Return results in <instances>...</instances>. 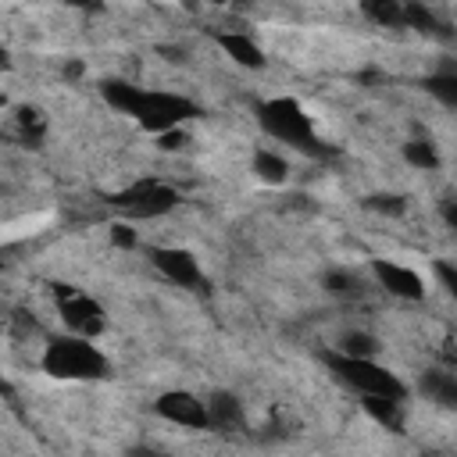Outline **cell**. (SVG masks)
Here are the masks:
<instances>
[{"label": "cell", "mask_w": 457, "mask_h": 457, "mask_svg": "<svg viewBox=\"0 0 457 457\" xmlns=\"http://www.w3.org/2000/svg\"><path fill=\"white\" fill-rule=\"evenodd\" d=\"M100 93H104V100L114 111L136 118L154 136L157 132H168V129H179V125H186L189 118L200 114V107L189 96L161 93V89H143V86H132L125 79H104L100 82Z\"/></svg>", "instance_id": "obj_1"}, {"label": "cell", "mask_w": 457, "mask_h": 457, "mask_svg": "<svg viewBox=\"0 0 457 457\" xmlns=\"http://www.w3.org/2000/svg\"><path fill=\"white\" fill-rule=\"evenodd\" d=\"M257 121L261 129L278 139V143H289L303 154H318V157H328L332 146H325L318 136H314V125H311V114L293 100V96H271V100H261L257 104Z\"/></svg>", "instance_id": "obj_2"}, {"label": "cell", "mask_w": 457, "mask_h": 457, "mask_svg": "<svg viewBox=\"0 0 457 457\" xmlns=\"http://www.w3.org/2000/svg\"><path fill=\"white\" fill-rule=\"evenodd\" d=\"M43 371L54 378H75V382H96L107 378L111 364L107 357L96 350V343L89 336H57L46 343L43 350Z\"/></svg>", "instance_id": "obj_3"}, {"label": "cell", "mask_w": 457, "mask_h": 457, "mask_svg": "<svg viewBox=\"0 0 457 457\" xmlns=\"http://www.w3.org/2000/svg\"><path fill=\"white\" fill-rule=\"evenodd\" d=\"M321 361L343 386H350L361 396H396V400L407 396V386L389 368H382L375 357H350V353L328 350L321 353Z\"/></svg>", "instance_id": "obj_4"}, {"label": "cell", "mask_w": 457, "mask_h": 457, "mask_svg": "<svg viewBox=\"0 0 457 457\" xmlns=\"http://www.w3.org/2000/svg\"><path fill=\"white\" fill-rule=\"evenodd\" d=\"M111 204L132 218H161L179 204V193L164 182H136L111 196Z\"/></svg>", "instance_id": "obj_5"}, {"label": "cell", "mask_w": 457, "mask_h": 457, "mask_svg": "<svg viewBox=\"0 0 457 457\" xmlns=\"http://www.w3.org/2000/svg\"><path fill=\"white\" fill-rule=\"evenodd\" d=\"M57 293V311H61V321L75 332V336H100L107 328V318H104V307L86 296V293H71L68 286L54 289Z\"/></svg>", "instance_id": "obj_6"}, {"label": "cell", "mask_w": 457, "mask_h": 457, "mask_svg": "<svg viewBox=\"0 0 457 457\" xmlns=\"http://www.w3.org/2000/svg\"><path fill=\"white\" fill-rule=\"evenodd\" d=\"M150 261H154V268H157L164 278H171V282L182 286V289H200V286H204V268H200V261H196L189 250H182V246H154V250H150Z\"/></svg>", "instance_id": "obj_7"}, {"label": "cell", "mask_w": 457, "mask_h": 457, "mask_svg": "<svg viewBox=\"0 0 457 457\" xmlns=\"http://www.w3.org/2000/svg\"><path fill=\"white\" fill-rule=\"evenodd\" d=\"M154 411L171 421V425H182V428H211L207 425V403L200 396H193L189 389H168L154 400Z\"/></svg>", "instance_id": "obj_8"}, {"label": "cell", "mask_w": 457, "mask_h": 457, "mask_svg": "<svg viewBox=\"0 0 457 457\" xmlns=\"http://www.w3.org/2000/svg\"><path fill=\"white\" fill-rule=\"evenodd\" d=\"M371 271L378 278V286L389 293V296H400V300H421L425 296V282L414 268L400 264V261H386V257H375L371 261Z\"/></svg>", "instance_id": "obj_9"}, {"label": "cell", "mask_w": 457, "mask_h": 457, "mask_svg": "<svg viewBox=\"0 0 457 457\" xmlns=\"http://www.w3.org/2000/svg\"><path fill=\"white\" fill-rule=\"evenodd\" d=\"M218 46L239 64V68H264V50L246 32H218Z\"/></svg>", "instance_id": "obj_10"}, {"label": "cell", "mask_w": 457, "mask_h": 457, "mask_svg": "<svg viewBox=\"0 0 457 457\" xmlns=\"http://www.w3.org/2000/svg\"><path fill=\"white\" fill-rule=\"evenodd\" d=\"M204 403H207V425L211 428H239L243 425V407H239V400L232 393L218 389Z\"/></svg>", "instance_id": "obj_11"}, {"label": "cell", "mask_w": 457, "mask_h": 457, "mask_svg": "<svg viewBox=\"0 0 457 457\" xmlns=\"http://www.w3.org/2000/svg\"><path fill=\"white\" fill-rule=\"evenodd\" d=\"M418 389L428 400H436L439 407H457V378L450 371H425L421 382H418Z\"/></svg>", "instance_id": "obj_12"}, {"label": "cell", "mask_w": 457, "mask_h": 457, "mask_svg": "<svg viewBox=\"0 0 457 457\" xmlns=\"http://www.w3.org/2000/svg\"><path fill=\"white\" fill-rule=\"evenodd\" d=\"M400 403H403V400H396V396H361L364 414L375 418V421L386 425V428H396V425L403 421V407H400Z\"/></svg>", "instance_id": "obj_13"}, {"label": "cell", "mask_w": 457, "mask_h": 457, "mask_svg": "<svg viewBox=\"0 0 457 457\" xmlns=\"http://www.w3.org/2000/svg\"><path fill=\"white\" fill-rule=\"evenodd\" d=\"M253 175H257L261 182H268V186H278V182H286L289 164H286V157H278V154H271V150H257V154H253Z\"/></svg>", "instance_id": "obj_14"}, {"label": "cell", "mask_w": 457, "mask_h": 457, "mask_svg": "<svg viewBox=\"0 0 457 457\" xmlns=\"http://www.w3.org/2000/svg\"><path fill=\"white\" fill-rule=\"evenodd\" d=\"M400 25L403 29H418V32H443L436 14L428 7H421L418 0H403V11H400Z\"/></svg>", "instance_id": "obj_15"}, {"label": "cell", "mask_w": 457, "mask_h": 457, "mask_svg": "<svg viewBox=\"0 0 457 457\" xmlns=\"http://www.w3.org/2000/svg\"><path fill=\"white\" fill-rule=\"evenodd\" d=\"M403 161L414 164V168H421V171H436V168H439V154H436V146H432L428 139H411V143H403Z\"/></svg>", "instance_id": "obj_16"}, {"label": "cell", "mask_w": 457, "mask_h": 457, "mask_svg": "<svg viewBox=\"0 0 457 457\" xmlns=\"http://www.w3.org/2000/svg\"><path fill=\"white\" fill-rule=\"evenodd\" d=\"M364 18H371L375 25H400V11L403 0H361Z\"/></svg>", "instance_id": "obj_17"}, {"label": "cell", "mask_w": 457, "mask_h": 457, "mask_svg": "<svg viewBox=\"0 0 457 457\" xmlns=\"http://www.w3.org/2000/svg\"><path fill=\"white\" fill-rule=\"evenodd\" d=\"M425 89L443 104V107H457V75L453 71H436L425 79Z\"/></svg>", "instance_id": "obj_18"}, {"label": "cell", "mask_w": 457, "mask_h": 457, "mask_svg": "<svg viewBox=\"0 0 457 457\" xmlns=\"http://www.w3.org/2000/svg\"><path fill=\"white\" fill-rule=\"evenodd\" d=\"M375 350H378V343L368 332H346L339 339V353H350V357H375Z\"/></svg>", "instance_id": "obj_19"}, {"label": "cell", "mask_w": 457, "mask_h": 457, "mask_svg": "<svg viewBox=\"0 0 457 457\" xmlns=\"http://www.w3.org/2000/svg\"><path fill=\"white\" fill-rule=\"evenodd\" d=\"M364 207H368V211H378V214H393V218H396V214H403V207H407V204H403V196L375 193V196H368V200H364Z\"/></svg>", "instance_id": "obj_20"}, {"label": "cell", "mask_w": 457, "mask_h": 457, "mask_svg": "<svg viewBox=\"0 0 457 457\" xmlns=\"http://www.w3.org/2000/svg\"><path fill=\"white\" fill-rule=\"evenodd\" d=\"M325 289L328 293H357V278L350 275V271H343V268H332V271H325Z\"/></svg>", "instance_id": "obj_21"}, {"label": "cell", "mask_w": 457, "mask_h": 457, "mask_svg": "<svg viewBox=\"0 0 457 457\" xmlns=\"http://www.w3.org/2000/svg\"><path fill=\"white\" fill-rule=\"evenodd\" d=\"M432 268H436V275H439L443 289H446V293H457V268H453L450 261H436Z\"/></svg>", "instance_id": "obj_22"}, {"label": "cell", "mask_w": 457, "mask_h": 457, "mask_svg": "<svg viewBox=\"0 0 457 457\" xmlns=\"http://www.w3.org/2000/svg\"><path fill=\"white\" fill-rule=\"evenodd\" d=\"M111 243L129 250V246H136V232H132L129 225H114V228H111Z\"/></svg>", "instance_id": "obj_23"}, {"label": "cell", "mask_w": 457, "mask_h": 457, "mask_svg": "<svg viewBox=\"0 0 457 457\" xmlns=\"http://www.w3.org/2000/svg\"><path fill=\"white\" fill-rule=\"evenodd\" d=\"M443 218L450 228H457V211H453V200H443Z\"/></svg>", "instance_id": "obj_24"}, {"label": "cell", "mask_w": 457, "mask_h": 457, "mask_svg": "<svg viewBox=\"0 0 457 457\" xmlns=\"http://www.w3.org/2000/svg\"><path fill=\"white\" fill-rule=\"evenodd\" d=\"M61 4H68V7H82V11H93V7H100V0H61Z\"/></svg>", "instance_id": "obj_25"}, {"label": "cell", "mask_w": 457, "mask_h": 457, "mask_svg": "<svg viewBox=\"0 0 457 457\" xmlns=\"http://www.w3.org/2000/svg\"><path fill=\"white\" fill-rule=\"evenodd\" d=\"M0 71H11V54L0 46Z\"/></svg>", "instance_id": "obj_26"}, {"label": "cell", "mask_w": 457, "mask_h": 457, "mask_svg": "<svg viewBox=\"0 0 457 457\" xmlns=\"http://www.w3.org/2000/svg\"><path fill=\"white\" fill-rule=\"evenodd\" d=\"M0 393H7V382H4V375H0Z\"/></svg>", "instance_id": "obj_27"}, {"label": "cell", "mask_w": 457, "mask_h": 457, "mask_svg": "<svg viewBox=\"0 0 457 457\" xmlns=\"http://www.w3.org/2000/svg\"><path fill=\"white\" fill-rule=\"evenodd\" d=\"M211 4H225V0H211Z\"/></svg>", "instance_id": "obj_28"}]
</instances>
